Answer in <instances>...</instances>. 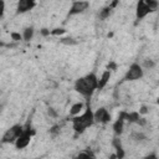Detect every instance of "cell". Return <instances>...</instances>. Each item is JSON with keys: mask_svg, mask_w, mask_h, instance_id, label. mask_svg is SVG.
I'll return each mask as SVG.
<instances>
[{"mask_svg": "<svg viewBox=\"0 0 159 159\" xmlns=\"http://www.w3.org/2000/svg\"><path fill=\"white\" fill-rule=\"evenodd\" d=\"M75 89L81 96H83L87 102H89V98L92 97L93 92L96 89H98V77H97V75L94 72H89V73L77 78L76 82H75Z\"/></svg>", "mask_w": 159, "mask_h": 159, "instance_id": "cell-1", "label": "cell"}, {"mask_svg": "<svg viewBox=\"0 0 159 159\" xmlns=\"http://www.w3.org/2000/svg\"><path fill=\"white\" fill-rule=\"evenodd\" d=\"M72 122V129L77 133V134H82L83 132H86L87 128L92 127L96 122H94V112L91 109L89 102L86 103V109L83 113H81L80 116L72 117L71 119Z\"/></svg>", "mask_w": 159, "mask_h": 159, "instance_id": "cell-2", "label": "cell"}, {"mask_svg": "<svg viewBox=\"0 0 159 159\" xmlns=\"http://www.w3.org/2000/svg\"><path fill=\"white\" fill-rule=\"evenodd\" d=\"M24 129H25V125H22V124H14V125H11V127L2 134L1 143H2V144L14 143V144H15L16 139L21 135V133L24 132Z\"/></svg>", "mask_w": 159, "mask_h": 159, "instance_id": "cell-3", "label": "cell"}, {"mask_svg": "<svg viewBox=\"0 0 159 159\" xmlns=\"http://www.w3.org/2000/svg\"><path fill=\"white\" fill-rule=\"evenodd\" d=\"M34 134H35V130L31 129L30 124H26L24 132L21 133V135H20V137L16 139V142H15L16 149H24V148H26V147L30 144L31 137H32Z\"/></svg>", "mask_w": 159, "mask_h": 159, "instance_id": "cell-4", "label": "cell"}, {"mask_svg": "<svg viewBox=\"0 0 159 159\" xmlns=\"http://www.w3.org/2000/svg\"><path fill=\"white\" fill-rule=\"evenodd\" d=\"M143 76H144V70H143V67H142L139 63L134 62V63H132V65L129 66V68L127 70V72H125V75H124V80H125V81H138V80H140Z\"/></svg>", "mask_w": 159, "mask_h": 159, "instance_id": "cell-5", "label": "cell"}, {"mask_svg": "<svg viewBox=\"0 0 159 159\" xmlns=\"http://www.w3.org/2000/svg\"><path fill=\"white\" fill-rule=\"evenodd\" d=\"M88 7H89V2H88V1H81V0H80V1H72L67 16H73V15L82 14V12H84Z\"/></svg>", "mask_w": 159, "mask_h": 159, "instance_id": "cell-6", "label": "cell"}, {"mask_svg": "<svg viewBox=\"0 0 159 159\" xmlns=\"http://www.w3.org/2000/svg\"><path fill=\"white\" fill-rule=\"evenodd\" d=\"M150 12H153L152 11V9L147 5V2L144 1V0H139L138 2H137V7H135V17H137V20H142V19H144L148 14H150Z\"/></svg>", "mask_w": 159, "mask_h": 159, "instance_id": "cell-7", "label": "cell"}, {"mask_svg": "<svg viewBox=\"0 0 159 159\" xmlns=\"http://www.w3.org/2000/svg\"><path fill=\"white\" fill-rule=\"evenodd\" d=\"M94 122L96 123H101V124H106V123L111 122V114L107 111V108L99 107L94 112Z\"/></svg>", "mask_w": 159, "mask_h": 159, "instance_id": "cell-8", "label": "cell"}, {"mask_svg": "<svg viewBox=\"0 0 159 159\" xmlns=\"http://www.w3.org/2000/svg\"><path fill=\"white\" fill-rule=\"evenodd\" d=\"M36 6L34 0H20L16 5V14H25Z\"/></svg>", "mask_w": 159, "mask_h": 159, "instance_id": "cell-9", "label": "cell"}, {"mask_svg": "<svg viewBox=\"0 0 159 159\" xmlns=\"http://www.w3.org/2000/svg\"><path fill=\"white\" fill-rule=\"evenodd\" d=\"M124 122H125V112H120L118 118H117V120L113 123V127H112L113 132H114V134L117 137L123 133V130H124Z\"/></svg>", "mask_w": 159, "mask_h": 159, "instance_id": "cell-10", "label": "cell"}, {"mask_svg": "<svg viewBox=\"0 0 159 159\" xmlns=\"http://www.w3.org/2000/svg\"><path fill=\"white\" fill-rule=\"evenodd\" d=\"M112 145H113V148H114V153H116V155H117V158L118 159H124V157H125V152H124V148H123V145H122V140L119 139V137H114L113 138V140H112Z\"/></svg>", "mask_w": 159, "mask_h": 159, "instance_id": "cell-11", "label": "cell"}, {"mask_svg": "<svg viewBox=\"0 0 159 159\" xmlns=\"http://www.w3.org/2000/svg\"><path fill=\"white\" fill-rule=\"evenodd\" d=\"M111 76H112V72H111L109 70L103 71V73H102L101 77L98 78V89H103V88L107 86V83L109 82Z\"/></svg>", "mask_w": 159, "mask_h": 159, "instance_id": "cell-12", "label": "cell"}, {"mask_svg": "<svg viewBox=\"0 0 159 159\" xmlns=\"http://www.w3.org/2000/svg\"><path fill=\"white\" fill-rule=\"evenodd\" d=\"M83 107H84V103L83 102H76V103H73L71 106V108H70V116H72V117L80 116V113L82 112Z\"/></svg>", "mask_w": 159, "mask_h": 159, "instance_id": "cell-13", "label": "cell"}, {"mask_svg": "<svg viewBox=\"0 0 159 159\" xmlns=\"http://www.w3.org/2000/svg\"><path fill=\"white\" fill-rule=\"evenodd\" d=\"M72 159H96V157H94V153L92 150L86 149V150H82L78 154H76Z\"/></svg>", "mask_w": 159, "mask_h": 159, "instance_id": "cell-14", "label": "cell"}, {"mask_svg": "<svg viewBox=\"0 0 159 159\" xmlns=\"http://www.w3.org/2000/svg\"><path fill=\"white\" fill-rule=\"evenodd\" d=\"M34 34H35V29H34L32 26H27V27H25L24 31H22V40L26 41V42L31 41L32 37H34Z\"/></svg>", "mask_w": 159, "mask_h": 159, "instance_id": "cell-15", "label": "cell"}, {"mask_svg": "<svg viewBox=\"0 0 159 159\" xmlns=\"http://www.w3.org/2000/svg\"><path fill=\"white\" fill-rule=\"evenodd\" d=\"M140 114L139 112H125V120L128 123H138V120L140 119Z\"/></svg>", "mask_w": 159, "mask_h": 159, "instance_id": "cell-16", "label": "cell"}, {"mask_svg": "<svg viewBox=\"0 0 159 159\" xmlns=\"http://www.w3.org/2000/svg\"><path fill=\"white\" fill-rule=\"evenodd\" d=\"M112 10H113V9H112L109 5H108V6H106V7H103V9L99 11V15H98V16H99V19H101V20H106L107 17H109V15H111Z\"/></svg>", "mask_w": 159, "mask_h": 159, "instance_id": "cell-17", "label": "cell"}, {"mask_svg": "<svg viewBox=\"0 0 159 159\" xmlns=\"http://www.w3.org/2000/svg\"><path fill=\"white\" fill-rule=\"evenodd\" d=\"M140 66L143 67V70H152L155 67V61L152 58H145V60H143Z\"/></svg>", "mask_w": 159, "mask_h": 159, "instance_id": "cell-18", "label": "cell"}, {"mask_svg": "<svg viewBox=\"0 0 159 159\" xmlns=\"http://www.w3.org/2000/svg\"><path fill=\"white\" fill-rule=\"evenodd\" d=\"M130 138H132L134 142H138V143L144 142V140L147 139V137H145L143 133H140V132H133V133L130 134Z\"/></svg>", "mask_w": 159, "mask_h": 159, "instance_id": "cell-19", "label": "cell"}, {"mask_svg": "<svg viewBox=\"0 0 159 159\" xmlns=\"http://www.w3.org/2000/svg\"><path fill=\"white\" fill-rule=\"evenodd\" d=\"M60 42L63 43V45H67V46H75L78 43V41L73 37H63V39H60Z\"/></svg>", "mask_w": 159, "mask_h": 159, "instance_id": "cell-20", "label": "cell"}, {"mask_svg": "<svg viewBox=\"0 0 159 159\" xmlns=\"http://www.w3.org/2000/svg\"><path fill=\"white\" fill-rule=\"evenodd\" d=\"M10 37H11L12 41H15V42H20V41L22 40V34H19V32L12 31V32H10Z\"/></svg>", "mask_w": 159, "mask_h": 159, "instance_id": "cell-21", "label": "cell"}, {"mask_svg": "<svg viewBox=\"0 0 159 159\" xmlns=\"http://www.w3.org/2000/svg\"><path fill=\"white\" fill-rule=\"evenodd\" d=\"M147 5L152 9V11H155L158 7H159V2L158 1H154V0H145Z\"/></svg>", "mask_w": 159, "mask_h": 159, "instance_id": "cell-22", "label": "cell"}, {"mask_svg": "<svg viewBox=\"0 0 159 159\" xmlns=\"http://www.w3.org/2000/svg\"><path fill=\"white\" fill-rule=\"evenodd\" d=\"M65 32H66V30L62 29V27H57V29L51 30V35H53V36H61V35H63Z\"/></svg>", "mask_w": 159, "mask_h": 159, "instance_id": "cell-23", "label": "cell"}, {"mask_svg": "<svg viewBox=\"0 0 159 159\" xmlns=\"http://www.w3.org/2000/svg\"><path fill=\"white\" fill-rule=\"evenodd\" d=\"M47 114H48L51 118H57V117H58L57 112H56L55 108H52V107H48V108H47Z\"/></svg>", "mask_w": 159, "mask_h": 159, "instance_id": "cell-24", "label": "cell"}, {"mask_svg": "<svg viewBox=\"0 0 159 159\" xmlns=\"http://www.w3.org/2000/svg\"><path fill=\"white\" fill-rule=\"evenodd\" d=\"M60 133V125H52L51 128H50V134H53V135H56V134H58Z\"/></svg>", "mask_w": 159, "mask_h": 159, "instance_id": "cell-25", "label": "cell"}, {"mask_svg": "<svg viewBox=\"0 0 159 159\" xmlns=\"http://www.w3.org/2000/svg\"><path fill=\"white\" fill-rule=\"evenodd\" d=\"M40 32H41V35H42V36H50V35H51V31H50L48 29H45V27H43V29H41V30H40Z\"/></svg>", "mask_w": 159, "mask_h": 159, "instance_id": "cell-26", "label": "cell"}, {"mask_svg": "<svg viewBox=\"0 0 159 159\" xmlns=\"http://www.w3.org/2000/svg\"><path fill=\"white\" fill-rule=\"evenodd\" d=\"M147 113H148V107L147 106H142L140 109H139V114L142 116V114H147Z\"/></svg>", "mask_w": 159, "mask_h": 159, "instance_id": "cell-27", "label": "cell"}, {"mask_svg": "<svg viewBox=\"0 0 159 159\" xmlns=\"http://www.w3.org/2000/svg\"><path fill=\"white\" fill-rule=\"evenodd\" d=\"M143 159H158V157H157V154L155 153H149L148 155H145Z\"/></svg>", "mask_w": 159, "mask_h": 159, "instance_id": "cell-28", "label": "cell"}, {"mask_svg": "<svg viewBox=\"0 0 159 159\" xmlns=\"http://www.w3.org/2000/svg\"><path fill=\"white\" fill-rule=\"evenodd\" d=\"M116 68H117V65H116L114 62H111V63L108 65V68H107V70H109V71H114Z\"/></svg>", "mask_w": 159, "mask_h": 159, "instance_id": "cell-29", "label": "cell"}, {"mask_svg": "<svg viewBox=\"0 0 159 159\" xmlns=\"http://www.w3.org/2000/svg\"><path fill=\"white\" fill-rule=\"evenodd\" d=\"M137 124H139V125H142V127H143V125H145V124H147L145 118H140V119L138 120V123H137Z\"/></svg>", "mask_w": 159, "mask_h": 159, "instance_id": "cell-30", "label": "cell"}, {"mask_svg": "<svg viewBox=\"0 0 159 159\" xmlns=\"http://www.w3.org/2000/svg\"><path fill=\"white\" fill-rule=\"evenodd\" d=\"M117 5H118V1H113V2H112V4H109V6H111V7H112V9H113V7H116V6H117Z\"/></svg>", "mask_w": 159, "mask_h": 159, "instance_id": "cell-31", "label": "cell"}, {"mask_svg": "<svg viewBox=\"0 0 159 159\" xmlns=\"http://www.w3.org/2000/svg\"><path fill=\"white\" fill-rule=\"evenodd\" d=\"M108 159H118V158H117L116 153H113V154H111V155H109V158H108Z\"/></svg>", "mask_w": 159, "mask_h": 159, "instance_id": "cell-32", "label": "cell"}, {"mask_svg": "<svg viewBox=\"0 0 159 159\" xmlns=\"http://www.w3.org/2000/svg\"><path fill=\"white\" fill-rule=\"evenodd\" d=\"M157 104H158V106H159V97H158V98H157Z\"/></svg>", "mask_w": 159, "mask_h": 159, "instance_id": "cell-33", "label": "cell"}, {"mask_svg": "<svg viewBox=\"0 0 159 159\" xmlns=\"http://www.w3.org/2000/svg\"><path fill=\"white\" fill-rule=\"evenodd\" d=\"M32 159H40V158H32Z\"/></svg>", "mask_w": 159, "mask_h": 159, "instance_id": "cell-34", "label": "cell"}]
</instances>
